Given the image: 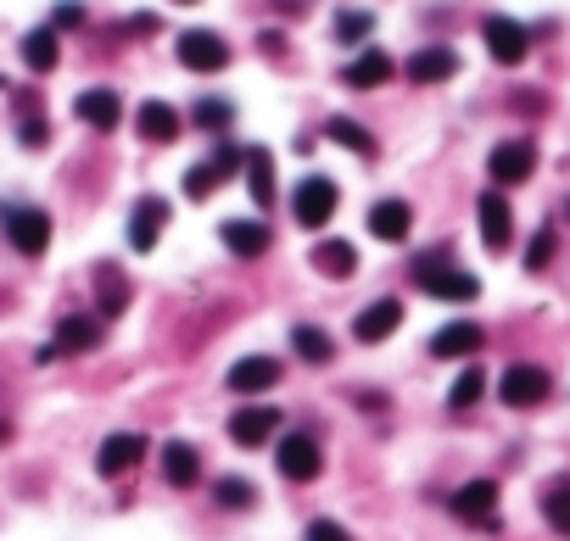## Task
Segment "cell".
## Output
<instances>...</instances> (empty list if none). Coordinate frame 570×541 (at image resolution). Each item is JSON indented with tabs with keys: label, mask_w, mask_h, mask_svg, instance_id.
<instances>
[{
	"label": "cell",
	"mask_w": 570,
	"mask_h": 541,
	"mask_svg": "<svg viewBox=\"0 0 570 541\" xmlns=\"http://www.w3.org/2000/svg\"><path fill=\"white\" fill-rule=\"evenodd\" d=\"M292 213H297L302 229H324L330 218H336V184H330L324 173H308L297 184V195H292Z\"/></svg>",
	"instance_id": "cell-1"
},
{
	"label": "cell",
	"mask_w": 570,
	"mask_h": 541,
	"mask_svg": "<svg viewBox=\"0 0 570 541\" xmlns=\"http://www.w3.org/2000/svg\"><path fill=\"white\" fill-rule=\"evenodd\" d=\"M414 279L431 290V297H448V302H475V297H482V279H470L459 268H442L437 257H419L414 263Z\"/></svg>",
	"instance_id": "cell-2"
},
{
	"label": "cell",
	"mask_w": 570,
	"mask_h": 541,
	"mask_svg": "<svg viewBox=\"0 0 570 541\" xmlns=\"http://www.w3.org/2000/svg\"><path fill=\"white\" fill-rule=\"evenodd\" d=\"M174 51H179V62H185L190 73H218V68L229 62V45H224L213 28H185Z\"/></svg>",
	"instance_id": "cell-3"
},
{
	"label": "cell",
	"mask_w": 570,
	"mask_h": 541,
	"mask_svg": "<svg viewBox=\"0 0 570 541\" xmlns=\"http://www.w3.org/2000/svg\"><path fill=\"white\" fill-rule=\"evenodd\" d=\"M482 39H487L492 62H503V68H520V62H526V51H532V34L520 28L514 17H487L482 23Z\"/></svg>",
	"instance_id": "cell-4"
},
{
	"label": "cell",
	"mask_w": 570,
	"mask_h": 541,
	"mask_svg": "<svg viewBox=\"0 0 570 541\" xmlns=\"http://www.w3.org/2000/svg\"><path fill=\"white\" fill-rule=\"evenodd\" d=\"M498 390H503V402H509V408H537V402H548L554 380H548L543 369H532V363H514V369H503Z\"/></svg>",
	"instance_id": "cell-5"
},
{
	"label": "cell",
	"mask_w": 570,
	"mask_h": 541,
	"mask_svg": "<svg viewBox=\"0 0 570 541\" xmlns=\"http://www.w3.org/2000/svg\"><path fill=\"white\" fill-rule=\"evenodd\" d=\"M274 458H280V474L285 480H313L319 474V441L313 435H302V430H292V435H280L274 441Z\"/></svg>",
	"instance_id": "cell-6"
},
{
	"label": "cell",
	"mask_w": 570,
	"mask_h": 541,
	"mask_svg": "<svg viewBox=\"0 0 570 541\" xmlns=\"http://www.w3.org/2000/svg\"><path fill=\"white\" fill-rule=\"evenodd\" d=\"M7 235L23 257H39L45 245H51V218H45L39 207H7Z\"/></svg>",
	"instance_id": "cell-7"
},
{
	"label": "cell",
	"mask_w": 570,
	"mask_h": 541,
	"mask_svg": "<svg viewBox=\"0 0 570 541\" xmlns=\"http://www.w3.org/2000/svg\"><path fill=\"white\" fill-rule=\"evenodd\" d=\"M532 168H537V152L526 140H503V145H492V157H487V173L498 184H526Z\"/></svg>",
	"instance_id": "cell-8"
},
{
	"label": "cell",
	"mask_w": 570,
	"mask_h": 541,
	"mask_svg": "<svg viewBox=\"0 0 570 541\" xmlns=\"http://www.w3.org/2000/svg\"><path fill=\"white\" fill-rule=\"evenodd\" d=\"M163 224H168V202H163V195H140L134 213H129V245H134V252H152Z\"/></svg>",
	"instance_id": "cell-9"
},
{
	"label": "cell",
	"mask_w": 570,
	"mask_h": 541,
	"mask_svg": "<svg viewBox=\"0 0 570 541\" xmlns=\"http://www.w3.org/2000/svg\"><path fill=\"white\" fill-rule=\"evenodd\" d=\"M453 514L470 519V525H492L498 519V485L492 480H470L453 491Z\"/></svg>",
	"instance_id": "cell-10"
},
{
	"label": "cell",
	"mask_w": 570,
	"mask_h": 541,
	"mask_svg": "<svg viewBox=\"0 0 570 541\" xmlns=\"http://www.w3.org/2000/svg\"><path fill=\"white\" fill-rule=\"evenodd\" d=\"M140 458H146V435L123 430V435H107V441H102V453H95V469H102V474H129Z\"/></svg>",
	"instance_id": "cell-11"
},
{
	"label": "cell",
	"mask_w": 570,
	"mask_h": 541,
	"mask_svg": "<svg viewBox=\"0 0 570 541\" xmlns=\"http://www.w3.org/2000/svg\"><path fill=\"white\" fill-rule=\"evenodd\" d=\"M397 324H403V302H397V297H380V302H369V308L353 318V335L364 340V347H375V340H387Z\"/></svg>",
	"instance_id": "cell-12"
},
{
	"label": "cell",
	"mask_w": 570,
	"mask_h": 541,
	"mask_svg": "<svg viewBox=\"0 0 570 541\" xmlns=\"http://www.w3.org/2000/svg\"><path fill=\"white\" fill-rule=\"evenodd\" d=\"M482 324H470V318H453V324H442L437 335H431V358H475L482 352Z\"/></svg>",
	"instance_id": "cell-13"
},
{
	"label": "cell",
	"mask_w": 570,
	"mask_h": 541,
	"mask_svg": "<svg viewBox=\"0 0 570 541\" xmlns=\"http://www.w3.org/2000/svg\"><path fill=\"white\" fill-rule=\"evenodd\" d=\"M280 385V363L274 358H241L229 369V390L235 397H258V390H274Z\"/></svg>",
	"instance_id": "cell-14"
},
{
	"label": "cell",
	"mask_w": 570,
	"mask_h": 541,
	"mask_svg": "<svg viewBox=\"0 0 570 541\" xmlns=\"http://www.w3.org/2000/svg\"><path fill=\"white\" fill-rule=\"evenodd\" d=\"M274 430H280L274 408H241V413L229 419V441H235V447H263Z\"/></svg>",
	"instance_id": "cell-15"
},
{
	"label": "cell",
	"mask_w": 570,
	"mask_h": 541,
	"mask_svg": "<svg viewBox=\"0 0 570 541\" xmlns=\"http://www.w3.org/2000/svg\"><path fill=\"white\" fill-rule=\"evenodd\" d=\"M475 224H482V240L492 245V252H503L509 245V202L498 190H487L482 202H475Z\"/></svg>",
	"instance_id": "cell-16"
},
{
	"label": "cell",
	"mask_w": 570,
	"mask_h": 541,
	"mask_svg": "<svg viewBox=\"0 0 570 541\" xmlns=\"http://www.w3.org/2000/svg\"><path fill=\"white\" fill-rule=\"evenodd\" d=\"M73 112H79L90 129H118V123H123V101H118L112 89H84L79 101H73Z\"/></svg>",
	"instance_id": "cell-17"
},
{
	"label": "cell",
	"mask_w": 570,
	"mask_h": 541,
	"mask_svg": "<svg viewBox=\"0 0 570 541\" xmlns=\"http://www.w3.org/2000/svg\"><path fill=\"white\" fill-rule=\"evenodd\" d=\"M408 229H414V213H408V202H375L369 207V235L375 240H408Z\"/></svg>",
	"instance_id": "cell-18"
},
{
	"label": "cell",
	"mask_w": 570,
	"mask_h": 541,
	"mask_svg": "<svg viewBox=\"0 0 570 541\" xmlns=\"http://www.w3.org/2000/svg\"><path fill=\"white\" fill-rule=\"evenodd\" d=\"M163 480L179 485V491L202 480V458H197V447H190V441H168V447H163Z\"/></svg>",
	"instance_id": "cell-19"
},
{
	"label": "cell",
	"mask_w": 570,
	"mask_h": 541,
	"mask_svg": "<svg viewBox=\"0 0 570 541\" xmlns=\"http://www.w3.org/2000/svg\"><path fill=\"white\" fill-rule=\"evenodd\" d=\"M459 73V57L448 51V45H425V51L408 62V79L414 84H442V79H453Z\"/></svg>",
	"instance_id": "cell-20"
},
{
	"label": "cell",
	"mask_w": 570,
	"mask_h": 541,
	"mask_svg": "<svg viewBox=\"0 0 570 541\" xmlns=\"http://www.w3.org/2000/svg\"><path fill=\"white\" fill-rule=\"evenodd\" d=\"M134 129H140V140H152V145H168L174 134H179V112L168 107V101H146L134 112Z\"/></svg>",
	"instance_id": "cell-21"
},
{
	"label": "cell",
	"mask_w": 570,
	"mask_h": 541,
	"mask_svg": "<svg viewBox=\"0 0 570 541\" xmlns=\"http://www.w3.org/2000/svg\"><path fill=\"white\" fill-rule=\"evenodd\" d=\"M218 235H224V245H229L235 257H258V252H269V229H263L258 218H229Z\"/></svg>",
	"instance_id": "cell-22"
},
{
	"label": "cell",
	"mask_w": 570,
	"mask_h": 541,
	"mask_svg": "<svg viewBox=\"0 0 570 541\" xmlns=\"http://www.w3.org/2000/svg\"><path fill=\"white\" fill-rule=\"evenodd\" d=\"M313 268L324 274V279H353L358 274V252L347 240H319L313 245Z\"/></svg>",
	"instance_id": "cell-23"
},
{
	"label": "cell",
	"mask_w": 570,
	"mask_h": 541,
	"mask_svg": "<svg viewBox=\"0 0 570 541\" xmlns=\"http://www.w3.org/2000/svg\"><path fill=\"white\" fill-rule=\"evenodd\" d=\"M342 79H347L353 89H380V84H392V57H387V51H364V57L347 62Z\"/></svg>",
	"instance_id": "cell-24"
},
{
	"label": "cell",
	"mask_w": 570,
	"mask_h": 541,
	"mask_svg": "<svg viewBox=\"0 0 570 541\" xmlns=\"http://www.w3.org/2000/svg\"><path fill=\"white\" fill-rule=\"evenodd\" d=\"M235 163H247V157H241V152H229V145H224V152H218L213 163H197V168L185 173V195H197V202H202V195H207V190H213V184H218Z\"/></svg>",
	"instance_id": "cell-25"
},
{
	"label": "cell",
	"mask_w": 570,
	"mask_h": 541,
	"mask_svg": "<svg viewBox=\"0 0 570 541\" xmlns=\"http://www.w3.org/2000/svg\"><path fill=\"white\" fill-rule=\"evenodd\" d=\"M95 340H102V324L84 318V313H73V318H62V329H57L51 347H57V352H90Z\"/></svg>",
	"instance_id": "cell-26"
},
{
	"label": "cell",
	"mask_w": 570,
	"mask_h": 541,
	"mask_svg": "<svg viewBox=\"0 0 570 541\" xmlns=\"http://www.w3.org/2000/svg\"><path fill=\"white\" fill-rule=\"evenodd\" d=\"M247 190H252L258 207L274 202V157L269 152H247Z\"/></svg>",
	"instance_id": "cell-27"
},
{
	"label": "cell",
	"mask_w": 570,
	"mask_h": 541,
	"mask_svg": "<svg viewBox=\"0 0 570 541\" xmlns=\"http://www.w3.org/2000/svg\"><path fill=\"white\" fill-rule=\"evenodd\" d=\"M23 62H28L34 73H51V68H57V28H34V34L23 39Z\"/></svg>",
	"instance_id": "cell-28"
},
{
	"label": "cell",
	"mask_w": 570,
	"mask_h": 541,
	"mask_svg": "<svg viewBox=\"0 0 570 541\" xmlns=\"http://www.w3.org/2000/svg\"><path fill=\"white\" fill-rule=\"evenodd\" d=\"M324 134L336 140V145H347V152H358V157H375V134L364 123H353V118H330Z\"/></svg>",
	"instance_id": "cell-29"
},
{
	"label": "cell",
	"mask_w": 570,
	"mask_h": 541,
	"mask_svg": "<svg viewBox=\"0 0 570 541\" xmlns=\"http://www.w3.org/2000/svg\"><path fill=\"white\" fill-rule=\"evenodd\" d=\"M482 397H487V369H482V363H470V369H464V374L453 380L448 402H453V408H475Z\"/></svg>",
	"instance_id": "cell-30"
},
{
	"label": "cell",
	"mask_w": 570,
	"mask_h": 541,
	"mask_svg": "<svg viewBox=\"0 0 570 541\" xmlns=\"http://www.w3.org/2000/svg\"><path fill=\"white\" fill-rule=\"evenodd\" d=\"M292 347H297L308 363H319V369H324L330 358H336V347H330V335H324V329H313V324H297V329H292Z\"/></svg>",
	"instance_id": "cell-31"
},
{
	"label": "cell",
	"mask_w": 570,
	"mask_h": 541,
	"mask_svg": "<svg viewBox=\"0 0 570 541\" xmlns=\"http://www.w3.org/2000/svg\"><path fill=\"white\" fill-rule=\"evenodd\" d=\"M213 497H218L224 508H252L258 491H252V480H241V474H224V480L213 485Z\"/></svg>",
	"instance_id": "cell-32"
},
{
	"label": "cell",
	"mask_w": 570,
	"mask_h": 541,
	"mask_svg": "<svg viewBox=\"0 0 570 541\" xmlns=\"http://www.w3.org/2000/svg\"><path fill=\"white\" fill-rule=\"evenodd\" d=\"M95 285H102V318H118L123 302H129V285H123L112 268H102V279H95Z\"/></svg>",
	"instance_id": "cell-33"
},
{
	"label": "cell",
	"mask_w": 570,
	"mask_h": 541,
	"mask_svg": "<svg viewBox=\"0 0 570 541\" xmlns=\"http://www.w3.org/2000/svg\"><path fill=\"white\" fill-rule=\"evenodd\" d=\"M543 519H548L559 536H570V485H554L548 497H543Z\"/></svg>",
	"instance_id": "cell-34"
},
{
	"label": "cell",
	"mask_w": 570,
	"mask_h": 541,
	"mask_svg": "<svg viewBox=\"0 0 570 541\" xmlns=\"http://www.w3.org/2000/svg\"><path fill=\"white\" fill-rule=\"evenodd\" d=\"M369 28H375L369 12H342V17H336V39H364Z\"/></svg>",
	"instance_id": "cell-35"
},
{
	"label": "cell",
	"mask_w": 570,
	"mask_h": 541,
	"mask_svg": "<svg viewBox=\"0 0 570 541\" xmlns=\"http://www.w3.org/2000/svg\"><path fill=\"white\" fill-rule=\"evenodd\" d=\"M197 123H202V129H224V123H229V107H224V101H202V107H197Z\"/></svg>",
	"instance_id": "cell-36"
},
{
	"label": "cell",
	"mask_w": 570,
	"mask_h": 541,
	"mask_svg": "<svg viewBox=\"0 0 570 541\" xmlns=\"http://www.w3.org/2000/svg\"><path fill=\"white\" fill-rule=\"evenodd\" d=\"M548 257H554V235L543 229V235L532 240V252H526V268H548Z\"/></svg>",
	"instance_id": "cell-37"
},
{
	"label": "cell",
	"mask_w": 570,
	"mask_h": 541,
	"mask_svg": "<svg viewBox=\"0 0 570 541\" xmlns=\"http://www.w3.org/2000/svg\"><path fill=\"white\" fill-rule=\"evenodd\" d=\"M308 541H347V530H342L336 519H313V525H308Z\"/></svg>",
	"instance_id": "cell-38"
},
{
	"label": "cell",
	"mask_w": 570,
	"mask_h": 541,
	"mask_svg": "<svg viewBox=\"0 0 570 541\" xmlns=\"http://www.w3.org/2000/svg\"><path fill=\"white\" fill-rule=\"evenodd\" d=\"M73 23H84V7L68 0V7H57V28H73Z\"/></svg>",
	"instance_id": "cell-39"
},
{
	"label": "cell",
	"mask_w": 570,
	"mask_h": 541,
	"mask_svg": "<svg viewBox=\"0 0 570 541\" xmlns=\"http://www.w3.org/2000/svg\"><path fill=\"white\" fill-rule=\"evenodd\" d=\"M23 145H45V123H39V118L23 123Z\"/></svg>",
	"instance_id": "cell-40"
},
{
	"label": "cell",
	"mask_w": 570,
	"mask_h": 541,
	"mask_svg": "<svg viewBox=\"0 0 570 541\" xmlns=\"http://www.w3.org/2000/svg\"><path fill=\"white\" fill-rule=\"evenodd\" d=\"M179 7H197V0H179Z\"/></svg>",
	"instance_id": "cell-41"
},
{
	"label": "cell",
	"mask_w": 570,
	"mask_h": 541,
	"mask_svg": "<svg viewBox=\"0 0 570 541\" xmlns=\"http://www.w3.org/2000/svg\"><path fill=\"white\" fill-rule=\"evenodd\" d=\"M0 441H7V424H0Z\"/></svg>",
	"instance_id": "cell-42"
}]
</instances>
